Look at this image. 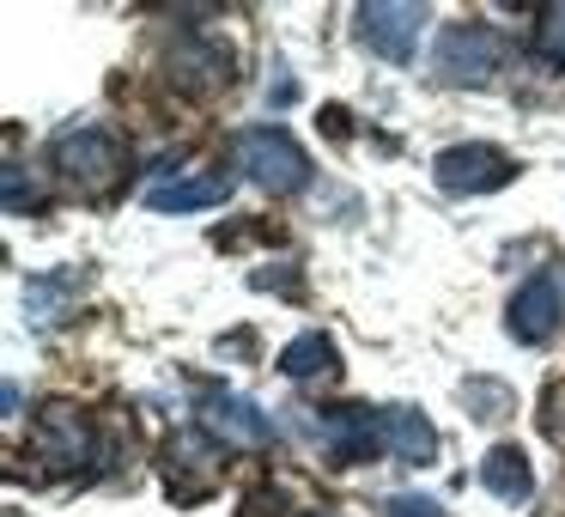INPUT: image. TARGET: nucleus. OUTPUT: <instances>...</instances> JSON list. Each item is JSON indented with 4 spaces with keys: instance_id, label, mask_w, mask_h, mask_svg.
I'll return each instance as SVG.
<instances>
[{
    "instance_id": "obj_7",
    "label": "nucleus",
    "mask_w": 565,
    "mask_h": 517,
    "mask_svg": "<svg viewBox=\"0 0 565 517\" xmlns=\"http://www.w3.org/2000/svg\"><path fill=\"white\" fill-rule=\"evenodd\" d=\"M317 444L329 463L353 468V463H371L390 439H383V414H371V408H329L317 420Z\"/></svg>"
},
{
    "instance_id": "obj_13",
    "label": "nucleus",
    "mask_w": 565,
    "mask_h": 517,
    "mask_svg": "<svg viewBox=\"0 0 565 517\" xmlns=\"http://www.w3.org/2000/svg\"><path fill=\"white\" fill-rule=\"evenodd\" d=\"M225 196H232V177L207 171V177H183V183L147 189V208H159V213H195V208H220Z\"/></svg>"
},
{
    "instance_id": "obj_10",
    "label": "nucleus",
    "mask_w": 565,
    "mask_h": 517,
    "mask_svg": "<svg viewBox=\"0 0 565 517\" xmlns=\"http://www.w3.org/2000/svg\"><path fill=\"white\" fill-rule=\"evenodd\" d=\"M164 67H171V80L183 92H195V98L232 86V55H225L220 43H207V38H183L171 55H164Z\"/></svg>"
},
{
    "instance_id": "obj_1",
    "label": "nucleus",
    "mask_w": 565,
    "mask_h": 517,
    "mask_svg": "<svg viewBox=\"0 0 565 517\" xmlns=\"http://www.w3.org/2000/svg\"><path fill=\"white\" fill-rule=\"evenodd\" d=\"M50 165L62 171V183H74L79 196H110L116 183H122L128 171V152L122 140L110 135V128H62V135L50 140Z\"/></svg>"
},
{
    "instance_id": "obj_2",
    "label": "nucleus",
    "mask_w": 565,
    "mask_h": 517,
    "mask_svg": "<svg viewBox=\"0 0 565 517\" xmlns=\"http://www.w3.org/2000/svg\"><path fill=\"white\" fill-rule=\"evenodd\" d=\"M232 152L249 171V183L268 189V196H298V189L310 183V152L298 147L286 128H237Z\"/></svg>"
},
{
    "instance_id": "obj_11",
    "label": "nucleus",
    "mask_w": 565,
    "mask_h": 517,
    "mask_svg": "<svg viewBox=\"0 0 565 517\" xmlns=\"http://www.w3.org/2000/svg\"><path fill=\"white\" fill-rule=\"evenodd\" d=\"M164 475H171V493H177V499H207L213 481H220V456H213L207 444L195 439V432H183V439L171 444V463H164Z\"/></svg>"
},
{
    "instance_id": "obj_19",
    "label": "nucleus",
    "mask_w": 565,
    "mask_h": 517,
    "mask_svg": "<svg viewBox=\"0 0 565 517\" xmlns=\"http://www.w3.org/2000/svg\"><path fill=\"white\" fill-rule=\"evenodd\" d=\"M541 43H547L553 55H565V7H547V13H541Z\"/></svg>"
},
{
    "instance_id": "obj_6",
    "label": "nucleus",
    "mask_w": 565,
    "mask_h": 517,
    "mask_svg": "<svg viewBox=\"0 0 565 517\" xmlns=\"http://www.w3.org/2000/svg\"><path fill=\"white\" fill-rule=\"evenodd\" d=\"M31 451L38 463H50L55 475H74V468L92 463V426L74 402H50L38 414V432H31Z\"/></svg>"
},
{
    "instance_id": "obj_16",
    "label": "nucleus",
    "mask_w": 565,
    "mask_h": 517,
    "mask_svg": "<svg viewBox=\"0 0 565 517\" xmlns=\"http://www.w3.org/2000/svg\"><path fill=\"white\" fill-rule=\"evenodd\" d=\"M74 293H79V274L67 268V274H50V281H31L25 305H31V317H38V323H55L62 298H74Z\"/></svg>"
},
{
    "instance_id": "obj_5",
    "label": "nucleus",
    "mask_w": 565,
    "mask_h": 517,
    "mask_svg": "<svg viewBox=\"0 0 565 517\" xmlns=\"http://www.w3.org/2000/svg\"><path fill=\"white\" fill-rule=\"evenodd\" d=\"M419 31H426V7H414V0H371V7H359V43L371 55H383V62H414Z\"/></svg>"
},
{
    "instance_id": "obj_4",
    "label": "nucleus",
    "mask_w": 565,
    "mask_h": 517,
    "mask_svg": "<svg viewBox=\"0 0 565 517\" xmlns=\"http://www.w3.org/2000/svg\"><path fill=\"white\" fill-rule=\"evenodd\" d=\"M499 31L492 25H450L438 38V55H431V67H438L450 86H487L492 74H499Z\"/></svg>"
},
{
    "instance_id": "obj_21",
    "label": "nucleus",
    "mask_w": 565,
    "mask_h": 517,
    "mask_svg": "<svg viewBox=\"0 0 565 517\" xmlns=\"http://www.w3.org/2000/svg\"><path fill=\"white\" fill-rule=\"evenodd\" d=\"M38 189H25V183H19V171H7V208H13V213H25V208H38Z\"/></svg>"
},
{
    "instance_id": "obj_9",
    "label": "nucleus",
    "mask_w": 565,
    "mask_h": 517,
    "mask_svg": "<svg viewBox=\"0 0 565 517\" xmlns=\"http://www.w3.org/2000/svg\"><path fill=\"white\" fill-rule=\"evenodd\" d=\"M201 426L225 444H249V451L274 439L268 414H262L256 402H244V395H232V390H201Z\"/></svg>"
},
{
    "instance_id": "obj_14",
    "label": "nucleus",
    "mask_w": 565,
    "mask_h": 517,
    "mask_svg": "<svg viewBox=\"0 0 565 517\" xmlns=\"http://www.w3.org/2000/svg\"><path fill=\"white\" fill-rule=\"evenodd\" d=\"M383 439H390V451L402 463H438V432L414 408H383Z\"/></svg>"
},
{
    "instance_id": "obj_8",
    "label": "nucleus",
    "mask_w": 565,
    "mask_h": 517,
    "mask_svg": "<svg viewBox=\"0 0 565 517\" xmlns=\"http://www.w3.org/2000/svg\"><path fill=\"white\" fill-rule=\"evenodd\" d=\"M559 310H565V298H559V281H553V274H535V281H523V286H516V298H511V317H504V329H511V341L535 347V341H547V335L559 329Z\"/></svg>"
},
{
    "instance_id": "obj_17",
    "label": "nucleus",
    "mask_w": 565,
    "mask_h": 517,
    "mask_svg": "<svg viewBox=\"0 0 565 517\" xmlns=\"http://www.w3.org/2000/svg\"><path fill=\"white\" fill-rule=\"evenodd\" d=\"M462 402H468V414H475V420H504L516 395L504 390V383H492V378H468L462 383Z\"/></svg>"
},
{
    "instance_id": "obj_18",
    "label": "nucleus",
    "mask_w": 565,
    "mask_h": 517,
    "mask_svg": "<svg viewBox=\"0 0 565 517\" xmlns=\"http://www.w3.org/2000/svg\"><path fill=\"white\" fill-rule=\"evenodd\" d=\"M237 517H286V499L274 487H262V493H249V499H244V511H237Z\"/></svg>"
},
{
    "instance_id": "obj_20",
    "label": "nucleus",
    "mask_w": 565,
    "mask_h": 517,
    "mask_svg": "<svg viewBox=\"0 0 565 517\" xmlns=\"http://www.w3.org/2000/svg\"><path fill=\"white\" fill-rule=\"evenodd\" d=\"M390 517H444L431 499H414V493H402V499H390Z\"/></svg>"
},
{
    "instance_id": "obj_3",
    "label": "nucleus",
    "mask_w": 565,
    "mask_h": 517,
    "mask_svg": "<svg viewBox=\"0 0 565 517\" xmlns=\"http://www.w3.org/2000/svg\"><path fill=\"white\" fill-rule=\"evenodd\" d=\"M431 177H438L444 196H492L516 177V159L487 147V140H468V147H444L431 159Z\"/></svg>"
},
{
    "instance_id": "obj_12",
    "label": "nucleus",
    "mask_w": 565,
    "mask_h": 517,
    "mask_svg": "<svg viewBox=\"0 0 565 517\" xmlns=\"http://www.w3.org/2000/svg\"><path fill=\"white\" fill-rule=\"evenodd\" d=\"M480 487L492 493V499L504 505H523L529 493H535V475H529V456L516 451V444H492L487 463H480Z\"/></svg>"
},
{
    "instance_id": "obj_15",
    "label": "nucleus",
    "mask_w": 565,
    "mask_h": 517,
    "mask_svg": "<svg viewBox=\"0 0 565 517\" xmlns=\"http://www.w3.org/2000/svg\"><path fill=\"white\" fill-rule=\"evenodd\" d=\"M334 359H341V354H334V341L322 329H310V335H298V341L280 354V371H286V378H317V371L329 378Z\"/></svg>"
},
{
    "instance_id": "obj_22",
    "label": "nucleus",
    "mask_w": 565,
    "mask_h": 517,
    "mask_svg": "<svg viewBox=\"0 0 565 517\" xmlns=\"http://www.w3.org/2000/svg\"><path fill=\"white\" fill-rule=\"evenodd\" d=\"M310 517H334V511H310Z\"/></svg>"
}]
</instances>
